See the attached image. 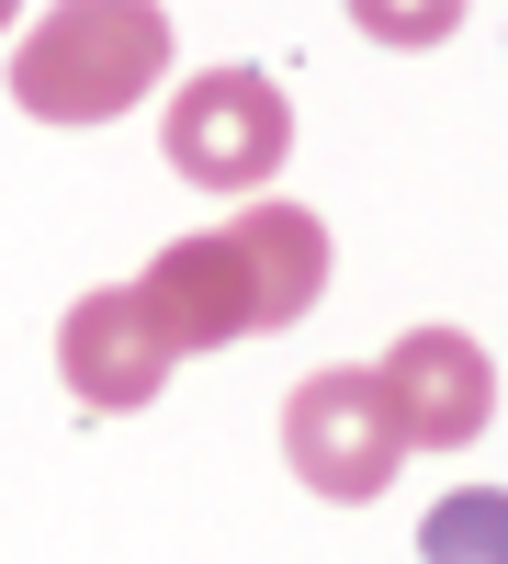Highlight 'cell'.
Returning a JSON list of instances; mask_svg holds the SVG:
<instances>
[{
	"mask_svg": "<svg viewBox=\"0 0 508 564\" xmlns=\"http://www.w3.org/2000/svg\"><path fill=\"white\" fill-rule=\"evenodd\" d=\"M136 294H148L159 339L181 361L226 350V339H271V327H294L328 294V226L305 204H283V193H249V215L204 226V238H170L136 271Z\"/></svg>",
	"mask_w": 508,
	"mask_h": 564,
	"instance_id": "cell-1",
	"label": "cell"
},
{
	"mask_svg": "<svg viewBox=\"0 0 508 564\" xmlns=\"http://www.w3.org/2000/svg\"><path fill=\"white\" fill-rule=\"evenodd\" d=\"M159 79H170V12L159 0H57L12 57V102L34 124H114Z\"/></svg>",
	"mask_w": 508,
	"mask_h": 564,
	"instance_id": "cell-2",
	"label": "cell"
},
{
	"mask_svg": "<svg viewBox=\"0 0 508 564\" xmlns=\"http://www.w3.org/2000/svg\"><path fill=\"white\" fill-rule=\"evenodd\" d=\"M159 148H170V170L193 181V193H249V181H271L294 159V102L260 68H204V79L170 90Z\"/></svg>",
	"mask_w": 508,
	"mask_h": 564,
	"instance_id": "cell-3",
	"label": "cell"
},
{
	"mask_svg": "<svg viewBox=\"0 0 508 564\" xmlns=\"http://www.w3.org/2000/svg\"><path fill=\"white\" fill-rule=\"evenodd\" d=\"M283 452H294V475L328 508H374L407 475V441H396L374 372H305V384L283 395Z\"/></svg>",
	"mask_w": 508,
	"mask_h": 564,
	"instance_id": "cell-4",
	"label": "cell"
},
{
	"mask_svg": "<svg viewBox=\"0 0 508 564\" xmlns=\"http://www.w3.org/2000/svg\"><path fill=\"white\" fill-rule=\"evenodd\" d=\"M374 384H385V417H396L407 452H464L497 417V361L464 339V327H407V339L374 361Z\"/></svg>",
	"mask_w": 508,
	"mask_h": 564,
	"instance_id": "cell-5",
	"label": "cell"
},
{
	"mask_svg": "<svg viewBox=\"0 0 508 564\" xmlns=\"http://www.w3.org/2000/svg\"><path fill=\"white\" fill-rule=\"evenodd\" d=\"M57 372H68L79 406L125 417V406H159V384L181 372V350L159 339V316H148V294H136V282H102V294L68 305V327H57Z\"/></svg>",
	"mask_w": 508,
	"mask_h": 564,
	"instance_id": "cell-6",
	"label": "cell"
},
{
	"mask_svg": "<svg viewBox=\"0 0 508 564\" xmlns=\"http://www.w3.org/2000/svg\"><path fill=\"white\" fill-rule=\"evenodd\" d=\"M419 564H508V486H452L419 520Z\"/></svg>",
	"mask_w": 508,
	"mask_h": 564,
	"instance_id": "cell-7",
	"label": "cell"
},
{
	"mask_svg": "<svg viewBox=\"0 0 508 564\" xmlns=\"http://www.w3.org/2000/svg\"><path fill=\"white\" fill-rule=\"evenodd\" d=\"M374 34H452V0H430V12H361Z\"/></svg>",
	"mask_w": 508,
	"mask_h": 564,
	"instance_id": "cell-8",
	"label": "cell"
},
{
	"mask_svg": "<svg viewBox=\"0 0 508 564\" xmlns=\"http://www.w3.org/2000/svg\"><path fill=\"white\" fill-rule=\"evenodd\" d=\"M0 23H12V12H0Z\"/></svg>",
	"mask_w": 508,
	"mask_h": 564,
	"instance_id": "cell-9",
	"label": "cell"
}]
</instances>
